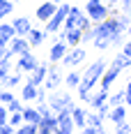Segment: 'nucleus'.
Returning a JSON list of instances; mask_svg holds the SVG:
<instances>
[{
  "label": "nucleus",
  "mask_w": 131,
  "mask_h": 134,
  "mask_svg": "<svg viewBox=\"0 0 131 134\" xmlns=\"http://www.w3.org/2000/svg\"><path fill=\"white\" fill-rule=\"evenodd\" d=\"M94 37H106L113 44H122V37H124V26L117 21V16H106L104 21L94 23L92 26V40Z\"/></svg>",
  "instance_id": "f257e3e1"
},
{
  "label": "nucleus",
  "mask_w": 131,
  "mask_h": 134,
  "mask_svg": "<svg viewBox=\"0 0 131 134\" xmlns=\"http://www.w3.org/2000/svg\"><path fill=\"white\" fill-rule=\"evenodd\" d=\"M12 28H14V32H16V35L26 37L28 30L32 28V23H30V19H28V16H18V19H14V21H12Z\"/></svg>",
  "instance_id": "9b49d317"
},
{
  "label": "nucleus",
  "mask_w": 131,
  "mask_h": 134,
  "mask_svg": "<svg viewBox=\"0 0 131 134\" xmlns=\"http://www.w3.org/2000/svg\"><path fill=\"white\" fill-rule=\"evenodd\" d=\"M26 40H28L30 46H39L41 42L46 40V32H44V30H37V28H30L28 35H26Z\"/></svg>",
  "instance_id": "4468645a"
},
{
  "label": "nucleus",
  "mask_w": 131,
  "mask_h": 134,
  "mask_svg": "<svg viewBox=\"0 0 131 134\" xmlns=\"http://www.w3.org/2000/svg\"><path fill=\"white\" fill-rule=\"evenodd\" d=\"M83 12L88 14V19H90L92 23H99V21H104L106 16L110 14V7L104 5L101 0H88V5H85Z\"/></svg>",
  "instance_id": "f03ea898"
},
{
  "label": "nucleus",
  "mask_w": 131,
  "mask_h": 134,
  "mask_svg": "<svg viewBox=\"0 0 131 134\" xmlns=\"http://www.w3.org/2000/svg\"><path fill=\"white\" fill-rule=\"evenodd\" d=\"M60 81H62L60 79V72H58L55 67H48V69H46V79H44L41 86H44L46 90H55V88L60 86Z\"/></svg>",
  "instance_id": "1a4fd4ad"
},
{
  "label": "nucleus",
  "mask_w": 131,
  "mask_h": 134,
  "mask_svg": "<svg viewBox=\"0 0 131 134\" xmlns=\"http://www.w3.org/2000/svg\"><path fill=\"white\" fill-rule=\"evenodd\" d=\"M67 49H69V46H67L65 42H62V40H58V42H55V44L51 46V51H48V60H53V63H55V60H60V58L65 55Z\"/></svg>",
  "instance_id": "2eb2a0df"
},
{
  "label": "nucleus",
  "mask_w": 131,
  "mask_h": 134,
  "mask_svg": "<svg viewBox=\"0 0 131 134\" xmlns=\"http://www.w3.org/2000/svg\"><path fill=\"white\" fill-rule=\"evenodd\" d=\"M124 14H129V19H131V7H129V9H127V12H124Z\"/></svg>",
  "instance_id": "c9c22d12"
},
{
  "label": "nucleus",
  "mask_w": 131,
  "mask_h": 134,
  "mask_svg": "<svg viewBox=\"0 0 131 134\" xmlns=\"http://www.w3.org/2000/svg\"><path fill=\"white\" fill-rule=\"evenodd\" d=\"M55 9H58V2L48 0V2H44V5H39V7H37V19L46 23V21L51 19L53 14H55Z\"/></svg>",
  "instance_id": "9d476101"
},
{
  "label": "nucleus",
  "mask_w": 131,
  "mask_h": 134,
  "mask_svg": "<svg viewBox=\"0 0 131 134\" xmlns=\"http://www.w3.org/2000/svg\"><path fill=\"white\" fill-rule=\"evenodd\" d=\"M9 51H12L14 55H21V53H26V51H32V46L28 44L26 37H21V35H14L12 40H9Z\"/></svg>",
  "instance_id": "0eeeda50"
},
{
  "label": "nucleus",
  "mask_w": 131,
  "mask_h": 134,
  "mask_svg": "<svg viewBox=\"0 0 131 134\" xmlns=\"http://www.w3.org/2000/svg\"><path fill=\"white\" fill-rule=\"evenodd\" d=\"M65 44L67 46H78L80 44V28H69V30H65Z\"/></svg>",
  "instance_id": "a211bd4d"
},
{
  "label": "nucleus",
  "mask_w": 131,
  "mask_h": 134,
  "mask_svg": "<svg viewBox=\"0 0 131 134\" xmlns=\"http://www.w3.org/2000/svg\"><path fill=\"white\" fill-rule=\"evenodd\" d=\"M92 44H94V49H99V51L110 49V42L106 40V37H94V40H92Z\"/></svg>",
  "instance_id": "cd10ccee"
},
{
  "label": "nucleus",
  "mask_w": 131,
  "mask_h": 134,
  "mask_svg": "<svg viewBox=\"0 0 131 134\" xmlns=\"http://www.w3.org/2000/svg\"><path fill=\"white\" fill-rule=\"evenodd\" d=\"M14 132H18V134H35V132H37V122H26V120H23Z\"/></svg>",
  "instance_id": "5701e85b"
},
{
  "label": "nucleus",
  "mask_w": 131,
  "mask_h": 134,
  "mask_svg": "<svg viewBox=\"0 0 131 134\" xmlns=\"http://www.w3.org/2000/svg\"><path fill=\"white\" fill-rule=\"evenodd\" d=\"M37 102H46V88L44 86H37V95H35Z\"/></svg>",
  "instance_id": "c756f323"
},
{
  "label": "nucleus",
  "mask_w": 131,
  "mask_h": 134,
  "mask_svg": "<svg viewBox=\"0 0 131 134\" xmlns=\"http://www.w3.org/2000/svg\"><path fill=\"white\" fill-rule=\"evenodd\" d=\"M85 125H92V127H97L99 132H104V118L92 109L90 113H85Z\"/></svg>",
  "instance_id": "6ab92c4d"
},
{
  "label": "nucleus",
  "mask_w": 131,
  "mask_h": 134,
  "mask_svg": "<svg viewBox=\"0 0 131 134\" xmlns=\"http://www.w3.org/2000/svg\"><path fill=\"white\" fill-rule=\"evenodd\" d=\"M12 9H14V0H0V19L12 14Z\"/></svg>",
  "instance_id": "b1692460"
},
{
  "label": "nucleus",
  "mask_w": 131,
  "mask_h": 134,
  "mask_svg": "<svg viewBox=\"0 0 131 134\" xmlns=\"http://www.w3.org/2000/svg\"><path fill=\"white\" fill-rule=\"evenodd\" d=\"M85 49H80V44L78 46H71V49H67L65 51V55L60 58V63L62 65H67V67H76V65H80L83 60H85Z\"/></svg>",
  "instance_id": "7ed1b4c3"
},
{
  "label": "nucleus",
  "mask_w": 131,
  "mask_h": 134,
  "mask_svg": "<svg viewBox=\"0 0 131 134\" xmlns=\"http://www.w3.org/2000/svg\"><path fill=\"white\" fill-rule=\"evenodd\" d=\"M65 83L69 86V88H76V86L80 83V74H78V72H69L67 79H65Z\"/></svg>",
  "instance_id": "a878e982"
},
{
  "label": "nucleus",
  "mask_w": 131,
  "mask_h": 134,
  "mask_svg": "<svg viewBox=\"0 0 131 134\" xmlns=\"http://www.w3.org/2000/svg\"><path fill=\"white\" fill-rule=\"evenodd\" d=\"M46 69H48V65L39 63V65L32 69V74H30L28 83H32V86H41V83H44V79H46Z\"/></svg>",
  "instance_id": "f8f14e48"
},
{
  "label": "nucleus",
  "mask_w": 131,
  "mask_h": 134,
  "mask_svg": "<svg viewBox=\"0 0 131 134\" xmlns=\"http://www.w3.org/2000/svg\"><path fill=\"white\" fill-rule=\"evenodd\" d=\"M124 104L131 107V79L127 81V88H124Z\"/></svg>",
  "instance_id": "7c9ffc66"
},
{
  "label": "nucleus",
  "mask_w": 131,
  "mask_h": 134,
  "mask_svg": "<svg viewBox=\"0 0 131 134\" xmlns=\"http://www.w3.org/2000/svg\"><path fill=\"white\" fill-rule=\"evenodd\" d=\"M108 118H110V122H113V125H117V122L127 120V107H124V104L110 107V111H108Z\"/></svg>",
  "instance_id": "ddd939ff"
},
{
  "label": "nucleus",
  "mask_w": 131,
  "mask_h": 134,
  "mask_svg": "<svg viewBox=\"0 0 131 134\" xmlns=\"http://www.w3.org/2000/svg\"><path fill=\"white\" fill-rule=\"evenodd\" d=\"M106 99H108V90H104V88H101L99 93H90V95H88V102H90L92 109H99Z\"/></svg>",
  "instance_id": "dca6fc26"
},
{
  "label": "nucleus",
  "mask_w": 131,
  "mask_h": 134,
  "mask_svg": "<svg viewBox=\"0 0 131 134\" xmlns=\"http://www.w3.org/2000/svg\"><path fill=\"white\" fill-rule=\"evenodd\" d=\"M101 2H104V0H101Z\"/></svg>",
  "instance_id": "58836bf2"
},
{
  "label": "nucleus",
  "mask_w": 131,
  "mask_h": 134,
  "mask_svg": "<svg viewBox=\"0 0 131 134\" xmlns=\"http://www.w3.org/2000/svg\"><path fill=\"white\" fill-rule=\"evenodd\" d=\"M53 2H62V0H53Z\"/></svg>",
  "instance_id": "4c0bfd02"
},
{
  "label": "nucleus",
  "mask_w": 131,
  "mask_h": 134,
  "mask_svg": "<svg viewBox=\"0 0 131 134\" xmlns=\"http://www.w3.org/2000/svg\"><path fill=\"white\" fill-rule=\"evenodd\" d=\"M14 35V28H12V23H0V37H5V40H12Z\"/></svg>",
  "instance_id": "393cba45"
},
{
  "label": "nucleus",
  "mask_w": 131,
  "mask_h": 134,
  "mask_svg": "<svg viewBox=\"0 0 131 134\" xmlns=\"http://www.w3.org/2000/svg\"><path fill=\"white\" fill-rule=\"evenodd\" d=\"M5 107H7V111H9V113H12V111H23V99L14 97L12 102H9V104H5Z\"/></svg>",
  "instance_id": "c85d7f7f"
},
{
  "label": "nucleus",
  "mask_w": 131,
  "mask_h": 134,
  "mask_svg": "<svg viewBox=\"0 0 131 134\" xmlns=\"http://www.w3.org/2000/svg\"><path fill=\"white\" fill-rule=\"evenodd\" d=\"M122 53L127 55V58H131V40L129 42H122Z\"/></svg>",
  "instance_id": "72a5a7b5"
},
{
  "label": "nucleus",
  "mask_w": 131,
  "mask_h": 134,
  "mask_svg": "<svg viewBox=\"0 0 131 134\" xmlns=\"http://www.w3.org/2000/svg\"><path fill=\"white\" fill-rule=\"evenodd\" d=\"M35 95H37V86H32V83H23V88H21V99L23 102H35Z\"/></svg>",
  "instance_id": "aec40b11"
},
{
  "label": "nucleus",
  "mask_w": 131,
  "mask_h": 134,
  "mask_svg": "<svg viewBox=\"0 0 131 134\" xmlns=\"http://www.w3.org/2000/svg\"><path fill=\"white\" fill-rule=\"evenodd\" d=\"M129 134H131V122H129Z\"/></svg>",
  "instance_id": "e433bc0d"
},
{
  "label": "nucleus",
  "mask_w": 131,
  "mask_h": 134,
  "mask_svg": "<svg viewBox=\"0 0 131 134\" xmlns=\"http://www.w3.org/2000/svg\"><path fill=\"white\" fill-rule=\"evenodd\" d=\"M115 127H117V132H120V134H127V132H129V122H127V120H122V122H117V125H115Z\"/></svg>",
  "instance_id": "473e14b6"
},
{
  "label": "nucleus",
  "mask_w": 131,
  "mask_h": 134,
  "mask_svg": "<svg viewBox=\"0 0 131 134\" xmlns=\"http://www.w3.org/2000/svg\"><path fill=\"white\" fill-rule=\"evenodd\" d=\"M106 102H108V107H117V104H124V90H122V93L110 95V97H108Z\"/></svg>",
  "instance_id": "bb28decb"
},
{
  "label": "nucleus",
  "mask_w": 131,
  "mask_h": 134,
  "mask_svg": "<svg viewBox=\"0 0 131 134\" xmlns=\"http://www.w3.org/2000/svg\"><path fill=\"white\" fill-rule=\"evenodd\" d=\"M16 58H18V60H16V72H32L35 67L39 65L32 51H26V53L16 55Z\"/></svg>",
  "instance_id": "20e7f679"
},
{
  "label": "nucleus",
  "mask_w": 131,
  "mask_h": 134,
  "mask_svg": "<svg viewBox=\"0 0 131 134\" xmlns=\"http://www.w3.org/2000/svg\"><path fill=\"white\" fill-rule=\"evenodd\" d=\"M110 65H115L117 69H127V67H131V58H127L124 53H117L113 60H110Z\"/></svg>",
  "instance_id": "4be33fe9"
},
{
  "label": "nucleus",
  "mask_w": 131,
  "mask_h": 134,
  "mask_svg": "<svg viewBox=\"0 0 131 134\" xmlns=\"http://www.w3.org/2000/svg\"><path fill=\"white\" fill-rule=\"evenodd\" d=\"M7 46H9V40H5V37H0V53H2V51H5Z\"/></svg>",
  "instance_id": "f704fd0d"
},
{
  "label": "nucleus",
  "mask_w": 131,
  "mask_h": 134,
  "mask_svg": "<svg viewBox=\"0 0 131 134\" xmlns=\"http://www.w3.org/2000/svg\"><path fill=\"white\" fill-rule=\"evenodd\" d=\"M85 113H88V111L83 107H76V104H74V109H71V120H74V125H76L78 130L85 127Z\"/></svg>",
  "instance_id": "f3484780"
},
{
  "label": "nucleus",
  "mask_w": 131,
  "mask_h": 134,
  "mask_svg": "<svg viewBox=\"0 0 131 134\" xmlns=\"http://www.w3.org/2000/svg\"><path fill=\"white\" fill-rule=\"evenodd\" d=\"M21 116H23V120H26V122H39L41 120L39 111H37V109H30V107H23Z\"/></svg>",
  "instance_id": "412c9836"
},
{
  "label": "nucleus",
  "mask_w": 131,
  "mask_h": 134,
  "mask_svg": "<svg viewBox=\"0 0 131 134\" xmlns=\"http://www.w3.org/2000/svg\"><path fill=\"white\" fill-rule=\"evenodd\" d=\"M7 116H9L7 107H5V104H0V125H2V122H7Z\"/></svg>",
  "instance_id": "2f4dec72"
},
{
  "label": "nucleus",
  "mask_w": 131,
  "mask_h": 134,
  "mask_svg": "<svg viewBox=\"0 0 131 134\" xmlns=\"http://www.w3.org/2000/svg\"><path fill=\"white\" fill-rule=\"evenodd\" d=\"M120 72H122V69H117L115 65H106L104 74H101V79H99V83H101V88H104V90H108V88H110V83L120 76Z\"/></svg>",
  "instance_id": "6e6552de"
},
{
  "label": "nucleus",
  "mask_w": 131,
  "mask_h": 134,
  "mask_svg": "<svg viewBox=\"0 0 131 134\" xmlns=\"http://www.w3.org/2000/svg\"><path fill=\"white\" fill-rule=\"evenodd\" d=\"M48 107H51L53 113H58V111H62L65 107H69V104H74V99H71V95H53V97H48V102H46Z\"/></svg>",
  "instance_id": "423d86ee"
},
{
  "label": "nucleus",
  "mask_w": 131,
  "mask_h": 134,
  "mask_svg": "<svg viewBox=\"0 0 131 134\" xmlns=\"http://www.w3.org/2000/svg\"><path fill=\"white\" fill-rule=\"evenodd\" d=\"M53 132H58V118H55V113L41 116V120L37 122V134H53Z\"/></svg>",
  "instance_id": "39448f33"
}]
</instances>
